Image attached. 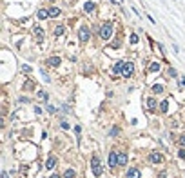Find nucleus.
<instances>
[{"mask_svg": "<svg viewBox=\"0 0 185 178\" xmlns=\"http://www.w3.org/2000/svg\"><path fill=\"white\" fill-rule=\"evenodd\" d=\"M133 73H134V64H133V62H125V66H123V73H122V75L125 76V78H129V76L133 75Z\"/></svg>", "mask_w": 185, "mask_h": 178, "instance_id": "obj_5", "label": "nucleus"}, {"mask_svg": "<svg viewBox=\"0 0 185 178\" xmlns=\"http://www.w3.org/2000/svg\"><path fill=\"white\" fill-rule=\"evenodd\" d=\"M127 178H140V171L134 169V167H133V169H129L127 171Z\"/></svg>", "mask_w": 185, "mask_h": 178, "instance_id": "obj_14", "label": "nucleus"}, {"mask_svg": "<svg viewBox=\"0 0 185 178\" xmlns=\"http://www.w3.org/2000/svg\"><path fill=\"white\" fill-rule=\"evenodd\" d=\"M42 76H44V80H46V82H49V80H51V78H49V76L46 75V73H44V71H42Z\"/></svg>", "mask_w": 185, "mask_h": 178, "instance_id": "obj_33", "label": "nucleus"}, {"mask_svg": "<svg viewBox=\"0 0 185 178\" xmlns=\"http://www.w3.org/2000/svg\"><path fill=\"white\" fill-rule=\"evenodd\" d=\"M136 42H138V35L133 33V35H131V44H136Z\"/></svg>", "mask_w": 185, "mask_h": 178, "instance_id": "obj_26", "label": "nucleus"}, {"mask_svg": "<svg viewBox=\"0 0 185 178\" xmlns=\"http://www.w3.org/2000/svg\"><path fill=\"white\" fill-rule=\"evenodd\" d=\"M116 164H118V155L114 151H111L109 153V167H114Z\"/></svg>", "mask_w": 185, "mask_h": 178, "instance_id": "obj_7", "label": "nucleus"}, {"mask_svg": "<svg viewBox=\"0 0 185 178\" xmlns=\"http://www.w3.org/2000/svg\"><path fill=\"white\" fill-rule=\"evenodd\" d=\"M149 71H151V73H156V71H160V64H158V62H153L151 66H149Z\"/></svg>", "mask_w": 185, "mask_h": 178, "instance_id": "obj_18", "label": "nucleus"}, {"mask_svg": "<svg viewBox=\"0 0 185 178\" xmlns=\"http://www.w3.org/2000/svg\"><path fill=\"white\" fill-rule=\"evenodd\" d=\"M2 178H9V173H6V171H4V173H2Z\"/></svg>", "mask_w": 185, "mask_h": 178, "instance_id": "obj_34", "label": "nucleus"}, {"mask_svg": "<svg viewBox=\"0 0 185 178\" xmlns=\"http://www.w3.org/2000/svg\"><path fill=\"white\" fill-rule=\"evenodd\" d=\"M147 160L151 162V164H160V162H163V155H162V153H158V151H154V153L149 155Z\"/></svg>", "mask_w": 185, "mask_h": 178, "instance_id": "obj_4", "label": "nucleus"}, {"mask_svg": "<svg viewBox=\"0 0 185 178\" xmlns=\"http://www.w3.org/2000/svg\"><path fill=\"white\" fill-rule=\"evenodd\" d=\"M74 175H76V173H74L73 169H67L66 175H64V178H74Z\"/></svg>", "mask_w": 185, "mask_h": 178, "instance_id": "obj_22", "label": "nucleus"}, {"mask_svg": "<svg viewBox=\"0 0 185 178\" xmlns=\"http://www.w3.org/2000/svg\"><path fill=\"white\" fill-rule=\"evenodd\" d=\"M38 98H44V100H47V93H44V91H38Z\"/></svg>", "mask_w": 185, "mask_h": 178, "instance_id": "obj_24", "label": "nucleus"}, {"mask_svg": "<svg viewBox=\"0 0 185 178\" xmlns=\"http://www.w3.org/2000/svg\"><path fill=\"white\" fill-rule=\"evenodd\" d=\"M180 84H182V87L185 89V78H182V80H180Z\"/></svg>", "mask_w": 185, "mask_h": 178, "instance_id": "obj_35", "label": "nucleus"}, {"mask_svg": "<svg viewBox=\"0 0 185 178\" xmlns=\"http://www.w3.org/2000/svg\"><path fill=\"white\" fill-rule=\"evenodd\" d=\"M169 75H171V76H176V75H178V73H176V69H172V67H169Z\"/></svg>", "mask_w": 185, "mask_h": 178, "instance_id": "obj_28", "label": "nucleus"}, {"mask_svg": "<svg viewBox=\"0 0 185 178\" xmlns=\"http://www.w3.org/2000/svg\"><path fill=\"white\" fill-rule=\"evenodd\" d=\"M49 178H60V175H51Z\"/></svg>", "mask_w": 185, "mask_h": 178, "instance_id": "obj_36", "label": "nucleus"}, {"mask_svg": "<svg viewBox=\"0 0 185 178\" xmlns=\"http://www.w3.org/2000/svg\"><path fill=\"white\" fill-rule=\"evenodd\" d=\"M180 145H183V147H185V135L180 136Z\"/></svg>", "mask_w": 185, "mask_h": 178, "instance_id": "obj_29", "label": "nucleus"}, {"mask_svg": "<svg viewBox=\"0 0 185 178\" xmlns=\"http://www.w3.org/2000/svg\"><path fill=\"white\" fill-rule=\"evenodd\" d=\"M94 7H96V4H94V2H91V0L84 4V11H86V13H91V11H94Z\"/></svg>", "mask_w": 185, "mask_h": 178, "instance_id": "obj_10", "label": "nucleus"}, {"mask_svg": "<svg viewBox=\"0 0 185 178\" xmlns=\"http://www.w3.org/2000/svg\"><path fill=\"white\" fill-rule=\"evenodd\" d=\"M24 89H26V91H33V89H34V82L33 80H27L26 84H24Z\"/></svg>", "mask_w": 185, "mask_h": 178, "instance_id": "obj_17", "label": "nucleus"}, {"mask_svg": "<svg viewBox=\"0 0 185 178\" xmlns=\"http://www.w3.org/2000/svg\"><path fill=\"white\" fill-rule=\"evenodd\" d=\"M60 62H62V60H60L58 56H51V58H47V60H46V64H47V66H51V67H58Z\"/></svg>", "mask_w": 185, "mask_h": 178, "instance_id": "obj_6", "label": "nucleus"}, {"mask_svg": "<svg viewBox=\"0 0 185 178\" xmlns=\"http://www.w3.org/2000/svg\"><path fill=\"white\" fill-rule=\"evenodd\" d=\"M33 33H34V37H36V38H38V40H40V42H42V38H44V35H46V33H44V29H42V27H40V26H34V27H33Z\"/></svg>", "mask_w": 185, "mask_h": 178, "instance_id": "obj_8", "label": "nucleus"}, {"mask_svg": "<svg viewBox=\"0 0 185 178\" xmlns=\"http://www.w3.org/2000/svg\"><path fill=\"white\" fill-rule=\"evenodd\" d=\"M78 38H80V42H82V44H86L89 38H91V31H89V27H87V26H82V27H80V31H78Z\"/></svg>", "mask_w": 185, "mask_h": 178, "instance_id": "obj_3", "label": "nucleus"}, {"mask_svg": "<svg viewBox=\"0 0 185 178\" xmlns=\"http://www.w3.org/2000/svg\"><path fill=\"white\" fill-rule=\"evenodd\" d=\"M153 93H154V95L163 93V86H162V84H154V86H153Z\"/></svg>", "mask_w": 185, "mask_h": 178, "instance_id": "obj_16", "label": "nucleus"}, {"mask_svg": "<svg viewBox=\"0 0 185 178\" xmlns=\"http://www.w3.org/2000/svg\"><path fill=\"white\" fill-rule=\"evenodd\" d=\"M160 109H162V113H167V109H169V100H163L162 104H160Z\"/></svg>", "mask_w": 185, "mask_h": 178, "instance_id": "obj_19", "label": "nucleus"}, {"mask_svg": "<svg viewBox=\"0 0 185 178\" xmlns=\"http://www.w3.org/2000/svg\"><path fill=\"white\" fill-rule=\"evenodd\" d=\"M54 165H56V158H54V156H49L47 162H46V167H47V169H53Z\"/></svg>", "mask_w": 185, "mask_h": 178, "instance_id": "obj_13", "label": "nucleus"}, {"mask_svg": "<svg viewBox=\"0 0 185 178\" xmlns=\"http://www.w3.org/2000/svg\"><path fill=\"white\" fill-rule=\"evenodd\" d=\"M22 71H24V73H31L33 69H31V66H22Z\"/></svg>", "mask_w": 185, "mask_h": 178, "instance_id": "obj_25", "label": "nucleus"}, {"mask_svg": "<svg viewBox=\"0 0 185 178\" xmlns=\"http://www.w3.org/2000/svg\"><path fill=\"white\" fill-rule=\"evenodd\" d=\"M60 13H62V11H60L58 7H51V9H49V17H51V18H56V17H60Z\"/></svg>", "mask_w": 185, "mask_h": 178, "instance_id": "obj_15", "label": "nucleus"}, {"mask_svg": "<svg viewBox=\"0 0 185 178\" xmlns=\"http://www.w3.org/2000/svg\"><path fill=\"white\" fill-rule=\"evenodd\" d=\"M127 164V155L125 153H118V165H125Z\"/></svg>", "mask_w": 185, "mask_h": 178, "instance_id": "obj_11", "label": "nucleus"}, {"mask_svg": "<svg viewBox=\"0 0 185 178\" xmlns=\"http://www.w3.org/2000/svg\"><path fill=\"white\" fill-rule=\"evenodd\" d=\"M36 17L40 18V20H46V18L49 17V11H47V9H38V13H36Z\"/></svg>", "mask_w": 185, "mask_h": 178, "instance_id": "obj_12", "label": "nucleus"}, {"mask_svg": "<svg viewBox=\"0 0 185 178\" xmlns=\"http://www.w3.org/2000/svg\"><path fill=\"white\" fill-rule=\"evenodd\" d=\"M91 169L94 173V176H102L103 175V167H102V162H100L98 156H93L91 158Z\"/></svg>", "mask_w": 185, "mask_h": 178, "instance_id": "obj_2", "label": "nucleus"}, {"mask_svg": "<svg viewBox=\"0 0 185 178\" xmlns=\"http://www.w3.org/2000/svg\"><path fill=\"white\" fill-rule=\"evenodd\" d=\"M178 156H180V158H185V149L180 151V153H178Z\"/></svg>", "mask_w": 185, "mask_h": 178, "instance_id": "obj_32", "label": "nucleus"}, {"mask_svg": "<svg viewBox=\"0 0 185 178\" xmlns=\"http://www.w3.org/2000/svg\"><path fill=\"white\" fill-rule=\"evenodd\" d=\"M49 2H54V0H49Z\"/></svg>", "mask_w": 185, "mask_h": 178, "instance_id": "obj_37", "label": "nucleus"}, {"mask_svg": "<svg viewBox=\"0 0 185 178\" xmlns=\"http://www.w3.org/2000/svg\"><path fill=\"white\" fill-rule=\"evenodd\" d=\"M54 35H56V37H62L64 35V26H56L54 27Z\"/></svg>", "mask_w": 185, "mask_h": 178, "instance_id": "obj_21", "label": "nucleus"}, {"mask_svg": "<svg viewBox=\"0 0 185 178\" xmlns=\"http://www.w3.org/2000/svg\"><path fill=\"white\" fill-rule=\"evenodd\" d=\"M113 29H114L113 22H103L102 26H100V29H98V37L102 38V40H109L111 35H113Z\"/></svg>", "mask_w": 185, "mask_h": 178, "instance_id": "obj_1", "label": "nucleus"}, {"mask_svg": "<svg viewBox=\"0 0 185 178\" xmlns=\"http://www.w3.org/2000/svg\"><path fill=\"white\" fill-rule=\"evenodd\" d=\"M47 111H49V113H56V109H54L53 106H49V104H47Z\"/></svg>", "mask_w": 185, "mask_h": 178, "instance_id": "obj_31", "label": "nucleus"}, {"mask_svg": "<svg viewBox=\"0 0 185 178\" xmlns=\"http://www.w3.org/2000/svg\"><path fill=\"white\" fill-rule=\"evenodd\" d=\"M118 127H113V129H111V133H109V135H111V136H114V135H118Z\"/></svg>", "mask_w": 185, "mask_h": 178, "instance_id": "obj_27", "label": "nucleus"}, {"mask_svg": "<svg viewBox=\"0 0 185 178\" xmlns=\"http://www.w3.org/2000/svg\"><path fill=\"white\" fill-rule=\"evenodd\" d=\"M147 107L153 111L154 107H156V100H154V98H149V100H147Z\"/></svg>", "mask_w": 185, "mask_h": 178, "instance_id": "obj_20", "label": "nucleus"}, {"mask_svg": "<svg viewBox=\"0 0 185 178\" xmlns=\"http://www.w3.org/2000/svg\"><path fill=\"white\" fill-rule=\"evenodd\" d=\"M74 135H76V136L80 138V135H82V127H80V126H76V127H74Z\"/></svg>", "mask_w": 185, "mask_h": 178, "instance_id": "obj_23", "label": "nucleus"}, {"mask_svg": "<svg viewBox=\"0 0 185 178\" xmlns=\"http://www.w3.org/2000/svg\"><path fill=\"white\" fill-rule=\"evenodd\" d=\"M123 66H125V62H122V60H118L116 64H114V67H113V73H123Z\"/></svg>", "mask_w": 185, "mask_h": 178, "instance_id": "obj_9", "label": "nucleus"}, {"mask_svg": "<svg viewBox=\"0 0 185 178\" xmlns=\"http://www.w3.org/2000/svg\"><path fill=\"white\" fill-rule=\"evenodd\" d=\"M60 126H62V127H64V129H69V124H67V122H64V120H62V122H60Z\"/></svg>", "mask_w": 185, "mask_h": 178, "instance_id": "obj_30", "label": "nucleus"}]
</instances>
